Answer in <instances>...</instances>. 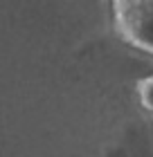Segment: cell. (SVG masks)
<instances>
[{
  "label": "cell",
  "mask_w": 153,
  "mask_h": 157,
  "mask_svg": "<svg viewBox=\"0 0 153 157\" xmlns=\"http://www.w3.org/2000/svg\"><path fill=\"white\" fill-rule=\"evenodd\" d=\"M113 23L124 43L153 54V0H115Z\"/></svg>",
  "instance_id": "1"
},
{
  "label": "cell",
  "mask_w": 153,
  "mask_h": 157,
  "mask_svg": "<svg viewBox=\"0 0 153 157\" xmlns=\"http://www.w3.org/2000/svg\"><path fill=\"white\" fill-rule=\"evenodd\" d=\"M137 99L142 108L153 115V74L137 81Z\"/></svg>",
  "instance_id": "2"
}]
</instances>
